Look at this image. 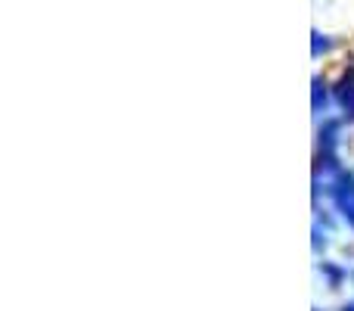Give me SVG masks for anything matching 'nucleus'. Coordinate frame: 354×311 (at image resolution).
Here are the masks:
<instances>
[{
    "mask_svg": "<svg viewBox=\"0 0 354 311\" xmlns=\"http://www.w3.org/2000/svg\"><path fill=\"white\" fill-rule=\"evenodd\" d=\"M326 193H330V199L336 202L339 215L348 221V227H354V171H345V168L336 171V177L330 181Z\"/></svg>",
    "mask_w": 354,
    "mask_h": 311,
    "instance_id": "obj_1",
    "label": "nucleus"
},
{
    "mask_svg": "<svg viewBox=\"0 0 354 311\" xmlns=\"http://www.w3.org/2000/svg\"><path fill=\"white\" fill-rule=\"evenodd\" d=\"M317 271H320V277H324V283L330 290H339L345 281H348V271H345L339 262H320Z\"/></svg>",
    "mask_w": 354,
    "mask_h": 311,
    "instance_id": "obj_2",
    "label": "nucleus"
},
{
    "mask_svg": "<svg viewBox=\"0 0 354 311\" xmlns=\"http://www.w3.org/2000/svg\"><path fill=\"white\" fill-rule=\"evenodd\" d=\"M336 103L345 109V118L354 122V75H348V78L336 87Z\"/></svg>",
    "mask_w": 354,
    "mask_h": 311,
    "instance_id": "obj_3",
    "label": "nucleus"
},
{
    "mask_svg": "<svg viewBox=\"0 0 354 311\" xmlns=\"http://www.w3.org/2000/svg\"><path fill=\"white\" fill-rule=\"evenodd\" d=\"M326 100H330V94H326V85L317 78V81H314V112H317V116L326 109Z\"/></svg>",
    "mask_w": 354,
    "mask_h": 311,
    "instance_id": "obj_4",
    "label": "nucleus"
},
{
    "mask_svg": "<svg viewBox=\"0 0 354 311\" xmlns=\"http://www.w3.org/2000/svg\"><path fill=\"white\" fill-rule=\"evenodd\" d=\"M326 50H330V41H326L324 35H314V56L326 53Z\"/></svg>",
    "mask_w": 354,
    "mask_h": 311,
    "instance_id": "obj_5",
    "label": "nucleus"
},
{
    "mask_svg": "<svg viewBox=\"0 0 354 311\" xmlns=\"http://www.w3.org/2000/svg\"><path fill=\"white\" fill-rule=\"evenodd\" d=\"M342 311H354V302H345V305H342Z\"/></svg>",
    "mask_w": 354,
    "mask_h": 311,
    "instance_id": "obj_6",
    "label": "nucleus"
}]
</instances>
